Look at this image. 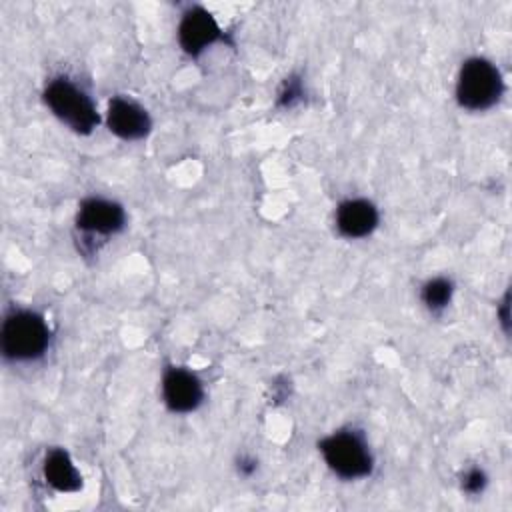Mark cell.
Segmentation results:
<instances>
[{
	"label": "cell",
	"mask_w": 512,
	"mask_h": 512,
	"mask_svg": "<svg viewBox=\"0 0 512 512\" xmlns=\"http://www.w3.org/2000/svg\"><path fill=\"white\" fill-rule=\"evenodd\" d=\"M378 226V210L366 198L344 200L336 208V228L344 238H364Z\"/></svg>",
	"instance_id": "cell-9"
},
{
	"label": "cell",
	"mask_w": 512,
	"mask_h": 512,
	"mask_svg": "<svg viewBox=\"0 0 512 512\" xmlns=\"http://www.w3.org/2000/svg\"><path fill=\"white\" fill-rule=\"evenodd\" d=\"M504 92V80L500 70L486 58H468L456 80L458 104L466 110H488Z\"/></svg>",
	"instance_id": "cell-2"
},
{
	"label": "cell",
	"mask_w": 512,
	"mask_h": 512,
	"mask_svg": "<svg viewBox=\"0 0 512 512\" xmlns=\"http://www.w3.org/2000/svg\"><path fill=\"white\" fill-rule=\"evenodd\" d=\"M44 102L58 120H62L78 134H90L100 122L92 98L64 76L48 82L44 90Z\"/></svg>",
	"instance_id": "cell-3"
},
{
	"label": "cell",
	"mask_w": 512,
	"mask_h": 512,
	"mask_svg": "<svg viewBox=\"0 0 512 512\" xmlns=\"http://www.w3.org/2000/svg\"><path fill=\"white\" fill-rule=\"evenodd\" d=\"M500 322H502V328H504V332H508V294L504 296V302H502V306H500Z\"/></svg>",
	"instance_id": "cell-15"
},
{
	"label": "cell",
	"mask_w": 512,
	"mask_h": 512,
	"mask_svg": "<svg viewBox=\"0 0 512 512\" xmlns=\"http://www.w3.org/2000/svg\"><path fill=\"white\" fill-rule=\"evenodd\" d=\"M46 482L58 492H76L82 486V476L74 466L70 454L62 448H54L46 454L42 466Z\"/></svg>",
	"instance_id": "cell-10"
},
{
	"label": "cell",
	"mask_w": 512,
	"mask_h": 512,
	"mask_svg": "<svg viewBox=\"0 0 512 512\" xmlns=\"http://www.w3.org/2000/svg\"><path fill=\"white\" fill-rule=\"evenodd\" d=\"M222 38L224 36L218 22L206 8L192 6L182 14L178 26V42L186 54L198 56L204 48Z\"/></svg>",
	"instance_id": "cell-7"
},
{
	"label": "cell",
	"mask_w": 512,
	"mask_h": 512,
	"mask_svg": "<svg viewBox=\"0 0 512 512\" xmlns=\"http://www.w3.org/2000/svg\"><path fill=\"white\" fill-rule=\"evenodd\" d=\"M452 292H454V284L452 280L444 278V276H436L432 280H428L422 286V302L430 312H442L450 300H452Z\"/></svg>",
	"instance_id": "cell-11"
},
{
	"label": "cell",
	"mask_w": 512,
	"mask_h": 512,
	"mask_svg": "<svg viewBox=\"0 0 512 512\" xmlns=\"http://www.w3.org/2000/svg\"><path fill=\"white\" fill-rule=\"evenodd\" d=\"M318 448L328 468L344 480L364 478L372 472V466H374L372 452L366 440L358 432H352V430L334 432L322 438Z\"/></svg>",
	"instance_id": "cell-4"
},
{
	"label": "cell",
	"mask_w": 512,
	"mask_h": 512,
	"mask_svg": "<svg viewBox=\"0 0 512 512\" xmlns=\"http://www.w3.org/2000/svg\"><path fill=\"white\" fill-rule=\"evenodd\" d=\"M2 352L8 360L28 362L40 358L50 344V330L34 310H12L2 324Z\"/></svg>",
	"instance_id": "cell-1"
},
{
	"label": "cell",
	"mask_w": 512,
	"mask_h": 512,
	"mask_svg": "<svg viewBox=\"0 0 512 512\" xmlns=\"http://www.w3.org/2000/svg\"><path fill=\"white\" fill-rule=\"evenodd\" d=\"M106 124H108V130L122 140H140L152 128V120L148 112L134 100H128L122 96H116L108 102Z\"/></svg>",
	"instance_id": "cell-8"
},
{
	"label": "cell",
	"mask_w": 512,
	"mask_h": 512,
	"mask_svg": "<svg viewBox=\"0 0 512 512\" xmlns=\"http://www.w3.org/2000/svg\"><path fill=\"white\" fill-rule=\"evenodd\" d=\"M488 484V476L482 468H470L462 476V490L466 494H480Z\"/></svg>",
	"instance_id": "cell-13"
},
{
	"label": "cell",
	"mask_w": 512,
	"mask_h": 512,
	"mask_svg": "<svg viewBox=\"0 0 512 512\" xmlns=\"http://www.w3.org/2000/svg\"><path fill=\"white\" fill-rule=\"evenodd\" d=\"M258 468V462L252 456H240L238 458V474L242 476H252Z\"/></svg>",
	"instance_id": "cell-14"
},
{
	"label": "cell",
	"mask_w": 512,
	"mask_h": 512,
	"mask_svg": "<svg viewBox=\"0 0 512 512\" xmlns=\"http://www.w3.org/2000/svg\"><path fill=\"white\" fill-rule=\"evenodd\" d=\"M304 96V88H302V82L298 76H290L284 80L280 92H278V104L284 106V108H290L294 106L296 102H300Z\"/></svg>",
	"instance_id": "cell-12"
},
{
	"label": "cell",
	"mask_w": 512,
	"mask_h": 512,
	"mask_svg": "<svg viewBox=\"0 0 512 512\" xmlns=\"http://www.w3.org/2000/svg\"><path fill=\"white\" fill-rule=\"evenodd\" d=\"M162 400L170 412L186 414L202 404L204 386L194 372L186 368H168L162 378Z\"/></svg>",
	"instance_id": "cell-6"
},
{
	"label": "cell",
	"mask_w": 512,
	"mask_h": 512,
	"mask_svg": "<svg viewBox=\"0 0 512 512\" xmlns=\"http://www.w3.org/2000/svg\"><path fill=\"white\" fill-rule=\"evenodd\" d=\"M126 224L124 208L106 198H86L78 206L76 228L86 236H112Z\"/></svg>",
	"instance_id": "cell-5"
}]
</instances>
